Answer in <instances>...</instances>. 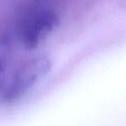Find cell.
I'll return each mask as SVG.
<instances>
[{
  "mask_svg": "<svg viewBox=\"0 0 126 126\" xmlns=\"http://www.w3.org/2000/svg\"><path fill=\"white\" fill-rule=\"evenodd\" d=\"M50 67V60L44 56L34 57L23 63L10 81L6 82L1 94L3 100L13 102L20 99L49 72Z\"/></svg>",
  "mask_w": 126,
  "mask_h": 126,
  "instance_id": "6da1fadb",
  "label": "cell"
},
{
  "mask_svg": "<svg viewBox=\"0 0 126 126\" xmlns=\"http://www.w3.org/2000/svg\"><path fill=\"white\" fill-rule=\"evenodd\" d=\"M57 24V16L50 10L32 11L26 15L19 27V37L29 49L35 48Z\"/></svg>",
  "mask_w": 126,
  "mask_h": 126,
  "instance_id": "7a4b0ae2",
  "label": "cell"
}]
</instances>
